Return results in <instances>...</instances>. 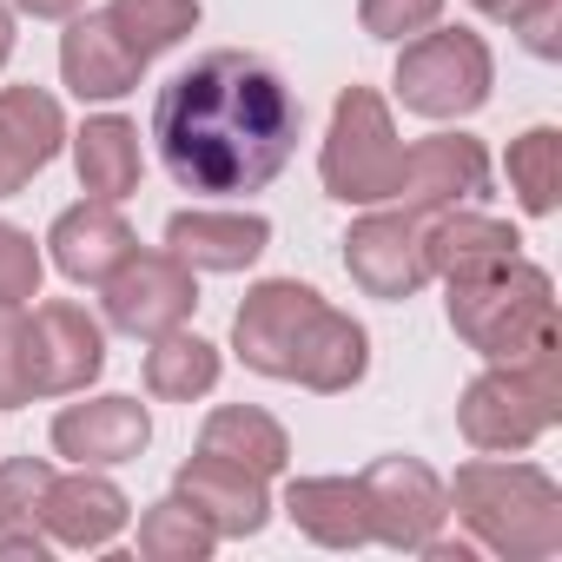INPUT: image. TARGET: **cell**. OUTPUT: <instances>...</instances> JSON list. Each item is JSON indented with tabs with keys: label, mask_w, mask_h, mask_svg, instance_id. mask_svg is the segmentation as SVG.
Returning a JSON list of instances; mask_svg holds the SVG:
<instances>
[{
	"label": "cell",
	"mask_w": 562,
	"mask_h": 562,
	"mask_svg": "<svg viewBox=\"0 0 562 562\" xmlns=\"http://www.w3.org/2000/svg\"><path fill=\"white\" fill-rule=\"evenodd\" d=\"M299 93L271 60L218 47L172 74L153 100V139L179 192L245 199L265 192L299 153Z\"/></svg>",
	"instance_id": "cell-1"
},
{
	"label": "cell",
	"mask_w": 562,
	"mask_h": 562,
	"mask_svg": "<svg viewBox=\"0 0 562 562\" xmlns=\"http://www.w3.org/2000/svg\"><path fill=\"white\" fill-rule=\"evenodd\" d=\"M232 345L258 378L305 384L318 397H338L371 371L364 325L331 312L312 285H299V278H265V285H251L238 318H232Z\"/></svg>",
	"instance_id": "cell-2"
},
{
	"label": "cell",
	"mask_w": 562,
	"mask_h": 562,
	"mask_svg": "<svg viewBox=\"0 0 562 562\" xmlns=\"http://www.w3.org/2000/svg\"><path fill=\"white\" fill-rule=\"evenodd\" d=\"M450 516L470 529L476 549L509 555V562H549L562 549V490L549 470L536 463H496L476 457L457 470V483L443 490Z\"/></svg>",
	"instance_id": "cell-3"
},
{
	"label": "cell",
	"mask_w": 562,
	"mask_h": 562,
	"mask_svg": "<svg viewBox=\"0 0 562 562\" xmlns=\"http://www.w3.org/2000/svg\"><path fill=\"white\" fill-rule=\"evenodd\" d=\"M443 285H450L457 338L470 351H483L490 364H522V358L562 345L555 285H549V271L529 265L522 251L496 258V265H476V271H457V278H443Z\"/></svg>",
	"instance_id": "cell-4"
},
{
	"label": "cell",
	"mask_w": 562,
	"mask_h": 562,
	"mask_svg": "<svg viewBox=\"0 0 562 562\" xmlns=\"http://www.w3.org/2000/svg\"><path fill=\"white\" fill-rule=\"evenodd\" d=\"M555 417H562V345H549L522 364H490L457 404V424L483 457L529 450Z\"/></svg>",
	"instance_id": "cell-5"
},
{
	"label": "cell",
	"mask_w": 562,
	"mask_h": 562,
	"mask_svg": "<svg viewBox=\"0 0 562 562\" xmlns=\"http://www.w3.org/2000/svg\"><path fill=\"white\" fill-rule=\"evenodd\" d=\"M318 172H325V192L338 205H391L397 172H404V139H397L391 106H384L378 87H351L331 106V133H325V153H318Z\"/></svg>",
	"instance_id": "cell-6"
},
{
	"label": "cell",
	"mask_w": 562,
	"mask_h": 562,
	"mask_svg": "<svg viewBox=\"0 0 562 562\" xmlns=\"http://www.w3.org/2000/svg\"><path fill=\"white\" fill-rule=\"evenodd\" d=\"M496 87V60L483 34L470 27H424L404 41L397 60V100L424 120H470Z\"/></svg>",
	"instance_id": "cell-7"
},
{
	"label": "cell",
	"mask_w": 562,
	"mask_h": 562,
	"mask_svg": "<svg viewBox=\"0 0 562 562\" xmlns=\"http://www.w3.org/2000/svg\"><path fill=\"white\" fill-rule=\"evenodd\" d=\"M100 299H106V325L113 331L153 345V338L179 331L199 312V271L186 258H172V251H133L100 285Z\"/></svg>",
	"instance_id": "cell-8"
},
{
	"label": "cell",
	"mask_w": 562,
	"mask_h": 562,
	"mask_svg": "<svg viewBox=\"0 0 562 562\" xmlns=\"http://www.w3.org/2000/svg\"><path fill=\"white\" fill-rule=\"evenodd\" d=\"M21 358H27V391L34 397H80L106 371V331L80 305L54 299V305H41L27 318Z\"/></svg>",
	"instance_id": "cell-9"
},
{
	"label": "cell",
	"mask_w": 562,
	"mask_h": 562,
	"mask_svg": "<svg viewBox=\"0 0 562 562\" xmlns=\"http://www.w3.org/2000/svg\"><path fill=\"white\" fill-rule=\"evenodd\" d=\"M490 192V153L483 139L470 133H437V139H417L404 146V172H397V205L430 218V212H450V205H470Z\"/></svg>",
	"instance_id": "cell-10"
},
{
	"label": "cell",
	"mask_w": 562,
	"mask_h": 562,
	"mask_svg": "<svg viewBox=\"0 0 562 562\" xmlns=\"http://www.w3.org/2000/svg\"><path fill=\"white\" fill-rule=\"evenodd\" d=\"M345 265H351V278L371 292V299H384V305H397V299H411L424 278H430V258H424V218L417 212H364L358 225H351V238H345Z\"/></svg>",
	"instance_id": "cell-11"
},
{
	"label": "cell",
	"mask_w": 562,
	"mask_h": 562,
	"mask_svg": "<svg viewBox=\"0 0 562 562\" xmlns=\"http://www.w3.org/2000/svg\"><path fill=\"white\" fill-rule=\"evenodd\" d=\"M364 496H371V542H391V549H424L450 503H443V483L417 463V457H378L364 476Z\"/></svg>",
	"instance_id": "cell-12"
},
{
	"label": "cell",
	"mask_w": 562,
	"mask_h": 562,
	"mask_svg": "<svg viewBox=\"0 0 562 562\" xmlns=\"http://www.w3.org/2000/svg\"><path fill=\"white\" fill-rule=\"evenodd\" d=\"M172 496H186V503L212 522V536H238V542H245V536H258V529L271 522L265 476L245 470V463H225V457H212V450H199L192 463H179Z\"/></svg>",
	"instance_id": "cell-13"
},
{
	"label": "cell",
	"mask_w": 562,
	"mask_h": 562,
	"mask_svg": "<svg viewBox=\"0 0 562 562\" xmlns=\"http://www.w3.org/2000/svg\"><path fill=\"white\" fill-rule=\"evenodd\" d=\"M153 443V417L133 397H93V404H67L54 417V450L74 457L80 470H113L133 463Z\"/></svg>",
	"instance_id": "cell-14"
},
{
	"label": "cell",
	"mask_w": 562,
	"mask_h": 562,
	"mask_svg": "<svg viewBox=\"0 0 562 562\" xmlns=\"http://www.w3.org/2000/svg\"><path fill=\"white\" fill-rule=\"evenodd\" d=\"M67 113L41 87H0V199H14L34 172L60 159Z\"/></svg>",
	"instance_id": "cell-15"
},
{
	"label": "cell",
	"mask_w": 562,
	"mask_h": 562,
	"mask_svg": "<svg viewBox=\"0 0 562 562\" xmlns=\"http://www.w3.org/2000/svg\"><path fill=\"white\" fill-rule=\"evenodd\" d=\"M47 245H54V265L74 278V285H106V278L139 251V238H133V225L120 218V205H113V199L67 205V212L54 218Z\"/></svg>",
	"instance_id": "cell-16"
},
{
	"label": "cell",
	"mask_w": 562,
	"mask_h": 562,
	"mask_svg": "<svg viewBox=\"0 0 562 562\" xmlns=\"http://www.w3.org/2000/svg\"><path fill=\"white\" fill-rule=\"evenodd\" d=\"M126 490L93 476V470H74V476H54L47 496H41V529L47 542L60 549H106L120 529H126Z\"/></svg>",
	"instance_id": "cell-17"
},
{
	"label": "cell",
	"mask_w": 562,
	"mask_h": 562,
	"mask_svg": "<svg viewBox=\"0 0 562 562\" xmlns=\"http://www.w3.org/2000/svg\"><path fill=\"white\" fill-rule=\"evenodd\" d=\"M60 74L80 100H120L139 87L146 60L120 41V27L106 14H74L67 34H60Z\"/></svg>",
	"instance_id": "cell-18"
},
{
	"label": "cell",
	"mask_w": 562,
	"mask_h": 562,
	"mask_svg": "<svg viewBox=\"0 0 562 562\" xmlns=\"http://www.w3.org/2000/svg\"><path fill=\"white\" fill-rule=\"evenodd\" d=\"M271 245V225L258 212H172L166 218V251L186 258L192 271H245Z\"/></svg>",
	"instance_id": "cell-19"
},
{
	"label": "cell",
	"mask_w": 562,
	"mask_h": 562,
	"mask_svg": "<svg viewBox=\"0 0 562 562\" xmlns=\"http://www.w3.org/2000/svg\"><path fill=\"white\" fill-rule=\"evenodd\" d=\"M285 516L325 549H364L371 542V496L358 476H299L285 490Z\"/></svg>",
	"instance_id": "cell-20"
},
{
	"label": "cell",
	"mask_w": 562,
	"mask_h": 562,
	"mask_svg": "<svg viewBox=\"0 0 562 562\" xmlns=\"http://www.w3.org/2000/svg\"><path fill=\"white\" fill-rule=\"evenodd\" d=\"M516 251H522L516 225H503V218H490V212L450 205V212H430V218H424L430 278H457V271H476V265H496V258H516Z\"/></svg>",
	"instance_id": "cell-21"
},
{
	"label": "cell",
	"mask_w": 562,
	"mask_h": 562,
	"mask_svg": "<svg viewBox=\"0 0 562 562\" xmlns=\"http://www.w3.org/2000/svg\"><path fill=\"white\" fill-rule=\"evenodd\" d=\"M74 166H80V186H87L93 199H113V205H120V199L139 186V126L120 120V113L87 120V126L74 133Z\"/></svg>",
	"instance_id": "cell-22"
},
{
	"label": "cell",
	"mask_w": 562,
	"mask_h": 562,
	"mask_svg": "<svg viewBox=\"0 0 562 562\" xmlns=\"http://www.w3.org/2000/svg\"><path fill=\"white\" fill-rule=\"evenodd\" d=\"M199 450H212V457H225V463H245V470H258L265 483L292 463V443H285V430H278V417H265V411H251V404L212 411L205 430H199Z\"/></svg>",
	"instance_id": "cell-23"
},
{
	"label": "cell",
	"mask_w": 562,
	"mask_h": 562,
	"mask_svg": "<svg viewBox=\"0 0 562 562\" xmlns=\"http://www.w3.org/2000/svg\"><path fill=\"white\" fill-rule=\"evenodd\" d=\"M212 384H218V351H212L205 338H192L186 325L166 331V338H153V351H146V391H153V397L192 404V397H205Z\"/></svg>",
	"instance_id": "cell-24"
},
{
	"label": "cell",
	"mask_w": 562,
	"mask_h": 562,
	"mask_svg": "<svg viewBox=\"0 0 562 562\" xmlns=\"http://www.w3.org/2000/svg\"><path fill=\"white\" fill-rule=\"evenodd\" d=\"M106 21L120 27V41L153 67L166 47H179L199 27V0H106Z\"/></svg>",
	"instance_id": "cell-25"
},
{
	"label": "cell",
	"mask_w": 562,
	"mask_h": 562,
	"mask_svg": "<svg viewBox=\"0 0 562 562\" xmlns=\"http://www.w3.org/2000/svg\"><path fill=\"white\" fill-rule=\"evenodd\" d=\"M212 549H218V536L186 496H166L139 516V555L146 562H205Z\"/></svg>",
	"instance_id": "cell-26"
},
{
	"label": "cell",
	"mask_w": 562,
	"mask_h": 562,
	"mask_svg": "<svg viewBox=\"0 0 562 562\" xmlns=\"http://www.w3.org/2000/svg\"><path fill=\"white\" fill-rule=\"evenodd\" d=\"M555 186H562V133L555 126H529L509 146V192L522 212H555Z\"/></svg>",
	"instance_id": "cell-27"
},
{
	"label": "cell",
	"mask_w": 562,
	"mask_h": 562,
	"mask_svg": "<svg viewBox=\"0 0 562 562\" xmlns=\"http://www.w3.org/2000/svg\"><path fill=\"white\" fill-rule=\"evenodd\" d=\"M54 470L41 457H14L0 463V529H34L41 522V496H47Z\"/></svg>",
	"instance_id": "cell-28"
},
{
	"label": "cell",
	"mask_w": 562,
	"mask_h": 562,
	"mask_svg": "<svg viewBox=\"0 0 562 562\" xmlns=\"http://www.w3.org/2000/svg\"><path fill=\"white\" fill-rule=\"evenodd\" d=\"M41 245L21 232V225H8L0 218V305H27V299H41Z\"/></svg>",
	"instance_id": "cell-29"
},
{
	"label": "cell",
	"mask_w": 562,
	"mask_h": 562,
	"mask_svg": "<svg viewBox=\"0 0 562 562\" xmlns=\"http://www.w3.org/2000/svg\"><path fill=\"white\" fill-rule=\"evenodd\" d=\"M437 14H443V0H364L358 8L371 41H411L424 27H437Z\"/></svg>",
	"instance_id": "cell-30"
},
{
	"label": "cell",
	"mask_w": 562,
	"mask_h": 562,
	"mask_svg": "<svg viewBox=\"0 0 562 562\" xmlns=\"http://www.w3.org/2000/svg\"><path fill=\"white\" fill-rule=\"evenodd\" d=\"M21 331H27V312H21V305H0V411L34 404V391H27V358H21Z\"/></svg>",
	"instance_id": "cell-31"
},
{
	"label": "cell",
	"mask_w": 562,
	"mask_h": 562,
	"mask_svg": "<svg viewBox=\"0 0 562 562\" xmlns=\"http://www.w3.org/2000/svg\"><path fill=\"white\" fill-rule=\"evenodd\" d=\"M555 27H562V0H536V8L516 21L522 47H529L536 60H555V54H562V34H555Z\"/></svg>",
	"instance_id": "cell-32"
},
{
	"label": "cell",
	"mask_w": 562,
	"mask_h": 562,
	"mask_svg": "<svg viewBox=\"0 0 562 562\" xmlns=\"http://www.w3.org/2000/svg\"><path fill=\"white\" fill-rule=\"evenodd\" d=\"M0 555H34V562H47V536L41 529H0Z\"/></svg>",
	"instance_id": "cell-33"
},
{
	"label": "cell",
	"mask_w": 562,
	"mask_h": 562,
	"mask_svg": "<svg viewBox=\"0 0 562 562\" xmlns=\"http://www.w3.org/2000/svg\"><path fill=\"white\" fill-rule=\"evenodd\" d=\"M14 8H21V14H34V21H74L87 0H14Z\"/></svg>",
	"instance_id": "cell-34"
},
{
	"label": "cell",
	"mask_w": 562,
	"mask_h": 562,
	"mask_svg": "<svg viewBox=\"0 0 562 562\" xmlns=\"http://www.w3.org/2000/svg\"><path fill=\"white\" fill-rule=\"evenodd\" d=\"M529 8H536V0H476V14H490V21H509V27H516Z\"/></svg>",
	"instance_id": "cell-35"
},
{
	"label": "cell",
	"mask_w": 562,
	"mask_h": 562,
	"mask_svg": "<svg viewBox=\"0 0 562 562\" xmlns=\"http://www.w3.org/2000/svg\"><path fill=\"white\" fill-rule=\"evenodd\" d=\"M8 54H14V8L0 0V67H8Z\"/></svg>",
	"instance_id": "cell-36"
}]
</instances>
